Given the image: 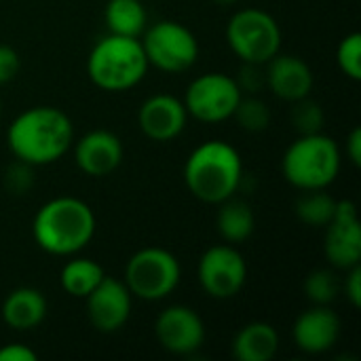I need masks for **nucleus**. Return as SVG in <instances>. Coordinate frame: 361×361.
Here are the masks:
<instances>
[{"label":"nucleus","mask_w":361,"mask_h":361,"mask_svg":"<svg viewBox=\"0 0 361 361\" xmlns=\"http://www.w3.org/2000/svg\"><path fill=\"white\" fill-rule=\"evenodd\" d=\"M6 144L17 161L44 167L70 152L74 125L70 116L55 106H32L11 121Z\"/></svg>","instance_id":"obj_1"},{"label":"nucleus","mask_w":361,"mask_h":361,"mask_svg":"<svg viewBox=\"0 0 361 361\" xmlns=\"http://www.w3.org/2000/svg\"><path fill=\"white\" fill-rule=\"evenodd\" d=\"M97 220L85 201L55 197L47 201L32 220L34 243L49 256L70 258L82 252L95 237Z\"/></svg>","instance_id":"obj_2"},{"label":"nucleus","mask_w":361,"mask_h":361,"mask_svg":"<svg viewBox=\"0 0 361 361\" xmlns=\"http://www.w3.org/2000/svg\"><path fill=\"white\" fill-rule=\"evenodd\" d=\"M243 180V161L239 150L224 140L199 144L184 163V184L188 192L209 205L231 199Z\"/></svg>","instance_id":"obj_3"},{"label":"nucleus","mask_w":361,"mask_h":361,"mask_svg":"<svg viewBox=\"0 0 361 361\" xmlns=\"http://www.w3.org/2000/svg\"><path fill=\"white\" fill-rule=\"evenodd\" d=\"M148 59L140 38L106 34L89 51L87 74L89 80L110 93L129 91L140 85L148 72Z\"/></svg>","instance_id":"obj_4"},{"label":"nucleus","mask_w":361,"mask_h":361,"mask_svg":"<svg viewBox=\"0 0 361 361\" xmlns=\"http://www.w3.org/2000/svg\"><path fill=\"white\" fill-rule=\"evenodd\" d=\"M343 165V152L334 137L326 133L298 135L281 159V173L286 182L298 190L330 188Z\"/></svg>","instance_id":"obj_5"},{"label":"nucleus","mask_w":361,"mask_h":361,"mask_svg":"<svg viewBox=\"0 0 361 361\" xmlns=\"http://www.w3.org/2000/svg\"><path fill=\"white\" fill-rule=\"evenodd\" d=\"M182 279L180 260L163 247H142L125 264V286L133 298L159 302L171 296Z\"/></svg>","instance_id":"obj_6"},{"label":"nucleus","mask_w":361,"mask_h":361,"mask_svg":"<svg viewBox=\"0 0 361 361\" xmlns=\"http://www.w3.org/2000/svg\"><path fill=\"white\" fill-rule=\"evenodd\" d=\"M281 40L277 19L260 8H239L226 23V42L243 63L264 66L281 51Z\"/></svg>","instance_id":"obj_7"},{"label":"nucleus","mask_w":361,"mask_h":361,"mask_svg":"<svg viewBox=\"0 0 361 361\" xmlns=\"http://www.w3.org/2000/svg\"><path fill=\"white\" fill-rule=\"evenodd\" d=\"M140 42L146 53L148 66L167 74L186 72L199 59L197 36L180 21L161 19L152 25H146Z\"/></svg>","instance_id":"obj_8"},{"label":"nucleus","mask_w":361,"mask_h":361,"mask_svg":"<svg viewBox=\"0 0 361 361\" xmlns=\"http://www.w3.org/2000/svg\"><path fill=\"white\" fill-rule=\"evenodd\" d=\"M243 91L237 80L222 72H209L197 76L182 97L188 116L199 123H224L233 118V112Z\"/></svg>","instance_id":"obj_9"},{"label":"nucleus","mask_w":361,"mask_h":361,"mask_svg":"<svg viewBox=\"0 0 361 361\" xmlns=\"http://www.w3.org/2000/svg\"><path fill=\"white\" fill-rule=\"evenodd\" d=\"M197 279L209 298L231 300L247 283V262L233 243L212 245L199 258Z\"/></svg>","instance_id":"obj_10"},{"label":"nucleus","mask_w":361,"mask_h":361,"mask_svg":"<svg viewBox=\"0 0 361 361\" xmlns=\"http://www.w3.org/2000/svg\"><path fill=\"white\" fill-rule=\"evenodd\" d=\"M154 336L167 353L192 355L205 343V324L195 309L186 305H171L159 313L154 322Z\"/></svg>","instance_id":"obj_11"},{"label":"nucleus","mask_w":361,"mask_h":361,"mask_svg":"<svg viewBox=\"0 0 361 361\" xmlns=\"http://www.w3.org/2000/svg\"><path fill=\"white\" fill-rule=\"evenodd\" d=\"M324 254L334 269L347 271L361 262V224L357 205L338 201L332 220L326 226Z\"/></svg>","instance_id":"obj_12"},{"label":"nucleus","mask_w":361,"mask_h":361,"mask_svg":"<svg viewBox=\"0 0 361 361\" xmlns=\"http://www.w3.org/2000/svg\"><path fill=\"white\" fill-rule=\"evenodd\" d=\"M87 309V319L102 334H114L123 330L131 317L133 296L123 279L104 277L97 288L82 298Z\"/></svg>","instance_id":"obj_13"},{"label":"nucleus","mask_w":361,"mask_h":361,"mask_svg":"<svg viewBox=\"0 0 361 361\" xmlns=\"http://www.w3.org/2000/svg\"><path fill=\"white\" fill-rule=\"evenodd\" d=\"M76 167L89 178H104L118 169L125 157L123 142L108 129H93L78 137L72 148Z\"/></svg>","instance_id":"obj_14"},{"label":"nucleus","mask_w":361,"mask_h":361,"mask_svg":"<svg viewBox=\"0 0 361 361\" xmlns=\"http://www.w3.org/2000/svg\"><path fill=\"white\" fill-rule=\"evenodd\" d=\"M341 330L343 324L336 311H332L328 305H313L296 317L292 326V338L302 353L322 355L336 347Z\"/></svg>","instance_id":"obj_15"},{"label":"nucleus","mask_w":361,"mask_h":361,"mask_svg":"<svg viewBox=\"0 0 361 361\" xmlns=\"http://www.w3.org/2000/svg\"><path fill=\"white\" fill-rule=\"evenodd\" d=\"M188 123L184 102L169 93L150 95L137 110L140 131L152 142L176 140Z\"/></svg>","instance_id":"obj_16"},{"label":"nucleus","mask_w":361,"mask_h":361,"mask_svg":"<svg viewBox=\"0 0 361 361\" xmlns=\"http://www.w3.org/2000/svg\"><path fill=\"white\" fill-rule=\"evenodd\" d=\"M264 66H267L264 85L275 97L292 104L311 95V89L315 85V74L302 57L283 55L279 51Z\"/></svg>","instance_id":"obj_17"},{"label":"nucleus","mask_w":361,"mask_h":361,"mask_svg":"<svg viewBox=\"0 0 361 361\" xmlns=\"http://www.w3.org/2000/svg\"><path fill=\"white\" fill-rule=\"evenodd\" d=\"M49 305L47 298L40 290L36 288H17L13 292L6 294V298L2 300V322L17 330V332H27L38 328L44 317H47Z\"/></svg>","instance_id":"obj_18"},{"label":"nucleus","mask_w":361,"mask_h":361,"mask_svg":"<svg viewBox=\"0 0 361 361\" xmlns=\"http://www.w3.org/2000/svg\"><path fill=\"white\" fill-rule=\"evenodd\" d=\"M277 351L279 334L267 322H250L233 338V357L237 361H271Z\"/></svg>","instance_id":"obj_19"},{"label":"nucleus","mask_w":361,"mask_h":361,"mask_svg":"<svg viewBox=\"0 0 361 361\" xmlns=\"http://www.w3.org/2000/svg\"><path fill=\"white\" fill-rule=\"evenodd\" d=\"M216 228L224 243L237 245L252 237L256 228V216L245 201H237L231 197L220 203V209L216 216Z\"/></svg>","instance_id":"obj_20"},{"label":"nucleus","mask_w":361,"mask_h":361,"mask_svg":"<svg viewBox=\"0 0 361 361\" xmlns=\"http://www.w3.org/2000/svg\"><path fill=\"white\" fill-rule=\"evenodd\" d=\"M106 277L102 264H97L91 258H80V256H70V260L61 267L59 273V283L61 290L72 296V298H87L97 283Z\"/></svg>","instance_id":"obj_21"},{"label":"nucleus","mask_w":361,"mask_h":361,"mask_svg":"<svg viewBox=\"0 0 361 361\" xmlns=\"http://www.w3.org/2000/svg\"><path fill=\"white\" fill-rule=\"evenodd\" d=\"M104 21L110 34L140 38L148 25V13L142 0H108Z\"/></svg>","instance_id":"obj_22"},{"label":"nucleus","mask_w":361,"mask_h":361,"mask_svg":"<svg viewBox=\"0 0 361 361\" xmlns=\"http://www.w3.org/2000/svg\"><path fill=\"white\" fill-rule=\"evenodd\" d=\"M336 199L326 190H305L296 201V216L302 224L313 228H326L336 212Z\"/></svg>","instance_id":"obj_23"},{"label":"nucleus","mask_w":361,"mask_h":361,"mask_svg":"<svg viewBox=\"0 0 361 361\" xmlns=\"http://www.w3.org/2000/svg\"><path fill=\"white\" fill-rule=\"evenodd\" d=\"M233 118L237 121V125L243 131L260 133V131H267L269 125H271V110H269L267 102H262L254 93L252 95L243 93L237 108H235V112H233Z\"/></svg>","instance_id":"obj_24"},{"label":"nucleus","mask_w":361,"mask_h":361,"mask_svg":"<svg viewBox=\"0 0 361 361\" xmlns=\"http://www.w3.org/2000/svg\"><path fill=\"white\" fill-rule=\"evenodd\" d=\"M341 281L334 271L317 269L305 279V296L311 300V305H332L338 298Z\"/></svg>","instance_id":"obj_25"},{"label":"nucleus","mask_w":361,"mask_h":361,"mask_svg":"<svg viewBox=\"0 0 361 361\" xmlns=\"http://www.w3.org/2000/svg\"><path fill=\"white\" fill-rule=\"evenodd\" d=\"M292 125L298 131V135H309V133H319L324 129L326 123V114L324 108L311 99V95L292 102Z\"/></svg>","instance_id":"obj_26"},{"label":"nucleus","mask_w":361,"mask_h":361,"mask_svg":"<svg viewBox=\"0 0 361 361\" xmlns=\"http://www.w3.org/2000/svg\"><path fill=\"white\" fill-rule=\"evenodd\" d=\"M336 66L338 70L351 78V80H361V34L351 32L347 34L338 47H336Z\"/></svg>","instance_id":"obj_27"},{"label":"nucleus","mask_w":361,"mask_h":361,"mask_svg":"<svg viewBox=\"0 0 361 361\" xmlns=\"http://www.w3.org/2000/svg\"><path fill=\"white\" fill-rule=\"evenodd\" d=\"M21 70V57L19 53L8 47V44H0V87L11 82Z\"/></svg>","instance_id":"obj_28"},{"label":"nucleus","mask_w":361,"mask_h":361,"mask_svg":"<svg viewBox=\"0 0 361 361\" xmlns=\"http://www.w3.org/2000/svg\"><path fill=\"white\" fill-rule=\"evenodd\" d=\"M260 68H262L260 63H243V68L239 72L241 76L235 78L243 93L252 95V93H256L264 85V72H260Z\"/></svg>","instance_id":"obj_29"},{"label":"nucleus","mask_w":361,"mask_h":361,"mask_svg":"<svg viewBox=\"0 0 361 361\" xmlns=\"http://www.w3.org/2000/svg\"><path fill=\"white\" fill-rule=\"evenodd\" d=\"M32 184V165L17 161L15 165H11L8 173H6V186L13 192H25Z\"/></svg>","instance_id":"obj_30"},{"label":"nucleus","mask_w":361,"mask_h":361,"mask_svg":"<svg viewBox=\"0 0 361 361\" xmlns=\"http://www.w3.org/2000/svg\"><path fill=\"white\" fill-rule=\"evenodd\" d=\"M345 296L349 298L353 309L361 307V264L347 269V277H345Z\"/></svg>","instance_id":"obj_31"},{"label":"nucleus","mask_w":361,"mask_h":361,"mask_svg":"<svg viewBox=\"0 0 361 361\" xmlns=\"http://www.w3.org/2000/svg\"><path fill=\"white\" fill-rule=\"evenodd\" d=\"M38 355L21 343H11L0 347V361H36Z\"/></svg>","instance_id":"obj_32"},{"label":"nucleus","mask_w":361,"mask_h":361,"mask_svg":"<svg viewBox=\"0 0 361 361\" xmlns=\"http://www.w3.org/2000/svg\"><path fill=\"white\" fill-rule=\"evenodd\" d=\"M345 154L347 159L351 161L353 167H360L361 165V129L360 127H353V131L349 133L347 137V146H345Z\"/></svg>","instance_id":"obj_33"},{"label":"nucleus","mask_w":361,"mask_h":361,"mask_svg":"<svg viewBox=\"0 0 361 361\" xmlns=\"http://www.w3.org/2000/svg\"><path fill=\"white\" fill-rule=\"evenodd\" d=\"M216 4H220V6H231V4H237L239 0H214Z\"/></svg>","instance_id":"obj_34"},{"label":"nucleus","mask_w":361,"mask_h":361,"mask_svg":"<svg viewBox=\"0 0 361 361\" xmlns=\"http://www.w3.org/2000/svg\"><path fill=\"white\" fill-rule=\"evenodd\" d=\"M0 116H2V99H0Z\"/></svg>","instance_id":"obj_35"}]
</instances>
